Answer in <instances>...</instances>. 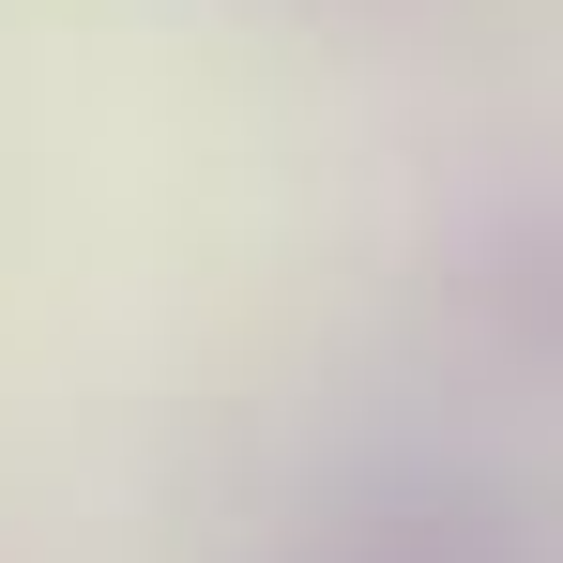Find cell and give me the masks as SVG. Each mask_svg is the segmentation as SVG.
<instances>
[{"mask_svg": "<svg viewBox=\"0 0 563 563\" xmlns=\"http://www.w3.org/2000/svg\"><path fill=\"white\" fill-rule=\"evenodd\" d=\"M305 563H549V533L518 503H487V487H396L366 518H335Z\"/></svg>", "mask_w": 563, "mask_h": 563, "instance_id": "6da1fadb", "label": "cell"}]
</instances>
